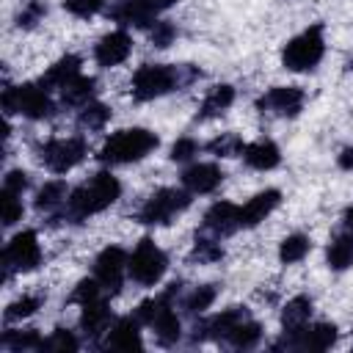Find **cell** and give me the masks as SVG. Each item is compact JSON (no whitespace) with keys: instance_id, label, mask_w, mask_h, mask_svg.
I'll return each instance as SVG.
<instances>
[{"instance_id":"cell-21","label":"cell","mask_w":353,"mask_h":353,"mask_svg":"<svg viewBox=\"0 0 353 353\" xmlns=\"http://www.w3.org/2000/svg\"><path fill=\"white\" fill-rule=\"evenodd\" d=\"M108 14L121 28H152L157 22V14L143 0H119L116 6H110Z\"/></svg>"},{"instance_id":"cell-25","label":"cell","mask_w":353,"mask_h":353,"mask_svg":"<svg viewBox=\"0 0 353 353\" xmlns=\"http://www.w3.org/2000/svg\"><path fill=\"white\" fill-rule=\"evenodd\" d=\"M325 262H328L331 270H347V268H353V229L339 232V234L328 243Z\"/></svg>"},{"instance_id":"cell-42","label":"cell","mask_w":353,"mask_h":353,"mask_svg":"<svg viewBox=\"0 0 353 353\" xmlns=\"http://www.w3.org/2000/svg\"><path fill=\"white\" fill-rule=\"evenodd\" d=\"M105 3H108V0H63V8H66L72 17L88 19V17H94L97 11H102Z\"/></svg>"},{"instance_id":"cell-1","label":"cell","mask_w":353,"mask_h":353,"mask_svg":"<svg viewBox=\"0 0 353 353\" xmlns=\"http://www.w3.org/2000/svg\"><path fill=\"white\" fill-rule=\"evenodd\" d=\"M121 196V182L110 174V171H99L91 179H85L83 185H77L66 204L55 212H50L52 223H83L88 215H97L102 210H108L110 204H116V199Z\"/></svg>"},{"instance_id":"cell-19","label":"cell","mask_w":353,"mask_h":353,"mask_svg":"<svg viewBox=\"0 0 353 353\" xmlns=\"http://www.w3.org/2000/svg\"><path fill=\"white\" fill-rule=\"evenodd\" d=\"M223 171L215 165V163H193L182 171V188L190 190L193 196H204V193H212L221 182H223Z\"/></svg>"},{"instance_id":"cell-15","label":"cell","mask_w":353,"mask_h":353,"mask_svg":"<svg viewBox=\"0 0 353 353\" xmlns=\"http://www.w3.org/2000/svg\"><path fill=\"white\" fill-rule=\"evenodd\" d=\"M248 317H251V314H248L245 306H229V309H223V312H218V314H212V317L196 323V325H193V334H190V342H204V339L223 342V339L229 336V331H232L237 323L248 320Z\"/></svg>"},{"instance_id":"cell-24","label":"cell","mask_w":353,"mask_h":353,"mask_svg":"<svg viewBox=\"0 0 353 353\" xmlns=\"http://www.w3.org/2000/svg\"><path fill=\"white\" fill-rule=\"evenodd\" d=\"M232 102H234V88H232V85H226V83L212 85V88L207 91V97L201 99V105H199L196 121H210V119L221 116L223 110L232 108Z\"/></svg>"},{"instance_id":"cell-41","label":"cell","mask_w":353,"mask_h":353,"mask_svg":"<svg viewBox=\"0 0 353 353\" xmlns=\"http://www.w3.org/2000/svg\"><path fill=\"white\" fill-rule=\"evenodd\" d=\"M149 39H152V44L154 47H168L174 39H176V28H174V22H168V19H157L152 28H149Z\"/></svg>"},{"instance_id":"cell-4","label":"cell","mask_w":353,"mask_h":353,"mask_svg":"<svg viewBox=\"0 0 353 353\" xmlns=\"http://www.w3.org/2000/svg\"><path fill=\"white\" fill-rule=\"evenodd\" d=\"M72 303H80V328L85 331V336L99 339L102 334H108V328L113 325V312L108 303V292L102 290V284L91 276L77 281L74 292L69 295Z\"/></svg>"},{"instance_id":"cell-38","label":"cell","mask_w":353,"mask_h":353,"mask_svg":"<svg viewBox=\"0 0 353 353\" xmlns=\"http://www.w3.org/2000/svg\"><path fill=\"white\" fill-rule=\"evenodd\" d=\"M0 204H3V226H14L17 221H22V193H14V190H6L0 193Z\"/></svg>"},{"instance_id":"cell-6","label":"cell","mask_w":353,"mask_h":353,"mask_svg":"<svg viewBox=\"0 0 353 353\" xmlns=\"http://www.w3.org/2000/svg\"><path fill=\"white\" fill-rule=\"evenodd\" d=\"M3 108H6V116L19 113L30 121H41V119H50L55 113V102L41 83L6 85L3 88Z\"/></svg>"},{"instance_id":"cell-35","label":"cell","mask_w":353,"mask_h":353,"mask_svg":"<svg viewBox=\"0 0 353 353\" xmlns=\"http://www.w3.org/2000/svg\"><path fill=\"white\" fill-rule=\"evenodd\" d=\"M243 149H245V143L237 132H221L218 138H212L207 143V152L215 157H243Z\"/></svg>"},{"instance_id":"cell-30","label":"cell","mask_w":353,"mask_h":353,"mask_svg":"<svg viewBox=\"0 0 353 353\" xmlns=\"http://www.w3.org/2000/svg\"><path fill=\"white\" fill-rule=\"evenodd\" d=\"M312 317V298L306 295H295L292 301H287V306L281 309V328L284 331H295L303 328Z\"/></svg>"},{"instance_id":"cell-11","label":"cell","mask_w":353,"mask_h":353,"mask_svg":"<svg viewBox=\"0 0 353 353\" xmlns=\"http://www.w3.org/2000/svg\"><path fill=\"white\" fill-rule=\"evenodd\" d=\"M41 262V248H39V237L33 229H22L17 232L8 245L3 248V276L8 279L11 273H28L36 270Z\"/></svg>"},{"instance_id":"cell-34","label":"cell","mask_w":353,"mask_h":353,"mask_svg":"<svg viewBox=\"0 0 353 353\" xmlns=\"http://www.w3.org/2000/svg\"><path fill=\"white\" fill-rule=\"evenodd\" d=\"M74 121H77L80 130H102L110 121V108L102 105V102H88L85 108H80Z\"/></svg>"},{"instance_id":"cell-22","label":"cell","mask_w":353,"mask_h":353,"mask_svg":"<svg viewBox=\"0 0 353 353\" xmlns=\"http://www.w3.org/2000/svg\"><path fill=\"white\" fill-rule=\"evenodd\" d=\"M80 66H83V61H80V55H72V52H66L63 58H58L44 74H41V85L47 88V91H61L63 85H69L77 74H83L80 72Z\"/></svg>"},{"instance_id":"cell-45","label":"cell","mask_w":353,"mask_h":353,"mask_svg":"<svg viewBox=\"0 0 353 353\" xmlns=\"http://www.w3.org/2000/svg\"><path fill=\"white\" fill-rule=\"evenodd\" d=\"M143 3H146V6H149V8L154 11V14H160V11H165V8H171V6L176 3V0H143Z\"/></svg>"},{"instance_id":"cell-26","label":"cell","mask_w":353,"mask_h":353,"mask_svg":"<svg viewBox=\"0 0 353 353\" xmlns=\"http://www.w3.org/2000/svg\"><path fill=\"white\" fill-rule=\"evenodd\" d=\"M97 80L94 77H85V74H77L69 85L61 88V105L63 108H85L88 102H94V88Z\"/></svg>"},{"instance_id":"cell-32","label":"cell","mask_w":353,"mask_h":353,"mask_svg":"<svg viewBox=\"0 0 353 353\" xmlns=\"http://www.w3.org/2000/svg\"><path fill=\"white\" fill-rule=\"evenodd\" d=\"M215 298H218V284H201V287H196V290L182 301V309H185V314L196 317V314H204V312L215 303Z\"/></svg>"},{"instance_id":"cell-8","label":"cell","mask_w":353,"mask_h":353,"mask_svg":"<svg viewBox=\"0 0 353 353\" xmlns=\"http://www.w3.org/2000/svg\"><path fill=\"white\" fill-rule=\"evenodd\" d=\"M190 201H193V193L185 188H160L141 204V210L135 212V221L143 226H165L179 212H185Z\"/></svg>"},{"instance_id":"cell-14","label":"cell","mask_w":353,"mask_h":353,"mask_svg":"<svg viewBox=\"0 0 353 353\" xmlns=\"http://www.w3.org/2000/svg\"><path fill=\"white\" fill-rule=\"evenodd\" d=\"M306 94L298 85H273L256 99V110L276 116V119H292L303 110Z\"/></svg>"},{"instance_id":"cell-20","label":"cell","mask_w":353,"mask_h":353,"mask_svg":"<svg viewBox=\"0 0 353 353\" xmlns=\"http://www.w3.org/2000/svg\"><path fill=\"white\" fill-rule=\"evenodd\" d=\"M279 204H281V193H279L276 188H268V190L251 196V199L240 207V229H251V226L262 223Z\"/></svg>"},{"instance_id":"cell-12","label":"cell","mask_w":353,"mask_h":353,"mask_svg":"<svg viewBox=\"0 0 353 353\" xmlns=\"http://www.w3.org/2000/svg\"><path fill=\"white\" fill-rule=\"evenodd\" d=\"M334 323H306L295 331H281V339L273 342V350H328L336 342Z\"/></svg>"},{"instance_id":"cell-3","label":"cell","mask_w":353,"mask_h":353,"mask_svg":"<svg viewBox=\"0 0 353 353\" xmlns=\"http://www.w3.org/2000/svg\"><path fill=\"white\" fill-rule=\"evenodd\" d=\"M179 290H182V281H171L160 295L141 301L138 309L132 312L141 325H146V328L154 331V339H157L163 347L176 345L179 336H182V320H179V314L174 312V309H176V306H174V298L179 295Z\"/></svg>"},{"instance_id":"cell-28","label":"cell","mask_w":353,"mask_h":353,"mask_svg":"<svg viewBox=\"0 0 353 353\" xmlns=\"http://www.w3.org/2000/svg\"><path fill=\"white\" fill-rule=\"evenodd\" d=\"M44 342V336L36 328H8L0 336V347L11 350V353H22V350H39Z\"/></svg>"},{"instance_id":"cell-46","label":"cell","mask_w":353,"mask_h":353,"mask_svg":"<svg viewBox=\"0 0 353 353\" xmlns=\"http://www.w3.org/2000/svg\"><path fill=\"white\" fill-rule=\"evenodd\" d=\"M342 223H345V229H353V204L342 212Z\"/></svg>"},{"instance_id":"cell-13","label":"cell","mask_w":353,"mask_h":353,"mask_svg":"<svg viewBox=\"0 0 353 353\" xmlns=\"http://www.w3.org/2000/svg\"><path fill=\"white\" fill-rule=\"evenodd\" d=\"M127 251L121 245H105L97 259H94V279L102 284V290L108 295H116L124 284V276H127Z\"/></svg>"},{"instance_id":"cell-36","label":"cell","mask_w":353,"mask_h":353,"mask_svg":"<svg viewBox=\"0 0 353 353\" xmlns=\"http://www.w3.org/2000/svg\"><path fill=\"white\" fill-rule=\"evenodd\" d=\"M80 347V339L69 331V328H55L44 342H41V353L47 350V353H74Z\"/></svg>"},{"instance_id":"cell-33","label":"cell","mask_w":353,"mask_h":353,"mask_svg":"<svg viewBox=\"0 0 353 353\" xmlns=\"http://www.w3.org/2000/svg\"><path fill=\"white\" fill-rule=\"evenodd\" d=\"M312 251V240L306 237V234H287L284 240H281V245H279V259L284 262V265H295V262H301L306 254Z\"/></svg>"},{"instance_id":"cell-29","label":"cell","mask_w":353,"mask_h":353,"mask_svg":"<svg viewBox=\"0 0 353 353\" xmlns=\"http://www.w3.org/2000/svg\"><path fill=\"white\" fill-rule=\"evenodd\" d=\"M259 339H262V325L248 317V320L237 323V325L229 331V336L223 339V345H229V347H234V350H251V347L259 345Z\"/></svg>"},{"instance_id":"cell-2","label":"cell","mask_w":353,"mask_h":353,"mask_svg":"<svg viewBox=\"0 0 353 353\" xmlns=\"http://www.w3.org/2000/svg\"><path fill=\"white\" fill-rule=\"evenodd\" d=\"M199 77H201V69L190 63H143L132 74L130 94L138 102H152L171 91L188 88Z\"/></svg>"},{"instance_id":"cell-10","label":"cell","mask_w":353,"mask_h":353,"mask_svg":"<svg viewBox=\"0 0 353 353\" xmlns=\"http://www.w3.org/2000/svg\"><path fill=\"white\" fill-rule=\"evenodd\" d=\"M39 163L52 171V174H66L74 165H80L88 154V143L80 135H69V138H50L47 143H41L36 149Z\"/></svg>"},{"instance_id":"cell-39","label":"cell","mask_w":353,"mask_h":353,"mask_svg":"<svg viewBox=\"0 0 353 353\" xmlns=\"http://www.w3.org/2000/svg\"><path fill=\"white\" fill-rule=\"evenodd\" d=\"M47 14V6L41 0H30L22 6V11L17 14V28H36Z\"/></svg>"},{"instance_id":"cell-16","label":"cell","mask_w":353,"mask_h":353,"mask_svg":"<svg viewBox=\"0 0 353 353\" xmlns=\"http://www.w3.org/2000/svg\"><path fill=\"white\" fill-rule=\"evenodd\" d=\"M132 52V36L119 28V30H110L105 33L97 44H94V61L102 66V69H110V66H119L130 58Z\"/></svg>"},{"instance_id":"cell-43","label":"cell","mask_w":353,"mask_h":353,"mask_svg":"<svg viewBox=\"0 0 353 353\" xmlns=\"http://www.w3.org/2000/svg\"><path fill=\"white\" fill-rule=\"evenodd\" d=\"M3 188L6 190H14V193H25L30 188V179H28V174L22 168H14V171H8L3 176Z\"/></svg>"},{"instance_id":"cell-27","label":"cell","mask_w":353,"mask_h":353,"mask_svg":"<svg viewBox=\"0 0 353 353\" xmlns=\"http://www.w3.org/2000/svg\"><path fill=\"white\" fill-rule=\"evenodd\" d=\"M69 188H66V182L63 179H50V182H44L41 188H39V193H36V210H41V212H55V210H61L63 204H66V199H69Z\"/></svg>"},{"instance_id":"cell-9","label":"cell","mask_w":353,"mask_h":353,"mask_svg":"<svg viewBox=\"0 0 353 353\" xmlns=\"http://www.w3.org/2000/svg\"><path fill=\"white\" fill-rule=\"evenodd\" d=\"M168 270V256L165 251L152 240V237H143L135 251L130 254V262H127V273L135 284L141 287H154Z\"/></svg>"},{"instance_id":"cell-18","label":"cell","mask_w":353,"mask_h":353,"mask_svg":"<svg viewBox=\"0 0 353 353\" xmlns=\"http://www.w3.org/2000/svg\"><path fill=\"white\" fill-rule=\"evenodd\" d=\"M141 328H143V325L138 323L135 314H127V317L113 320V325H110L108 334H105L102 350H141V347H143Z\"/></svg>"},{"instance_id":"cell-44","label":"cell","mask_w":353,"mask_h":353,"mask_svg":"<svg viewBox=\"0 0 353 353\" xmlns=\"http://www.w3.org/2000/svg\"><path fill=\"white\" fill-rule=\"evenodd\" d=\"M336 165L342 171H353V146H345L339 154H336Z\"/></svg>"},{"instance_id":"cell-5","label":"cell","mask_w":353,"mask_h":353,"mask_svg":"<svg viewBox=\"0 0 353 353\" xmlns=\"http://www.w3.org/2000/svg\"><path fill=\"white\" fill-rule=\"evenodd\" d=\"M157 146H160V138L152 130H146V127H127V130L113 132L102 143V149H99L97 157L105 165H127V163L143 160Z\"/></svg>"},{"instance_id":"cell-23","label":"cell","mask_w":353,"mask_h":353,"mask_svg":"<svg viewBox=\"0 0 353 353\" xmlns=\"http://www.w3.org/2000/svg\"><path fill=\"white\" fill-rule=\"evenodd\" d=\"M243 160H245V165L254 168V171H270V168H276V165L281 163V152H279V146H276L273 141L262 138V141L245 143Z\"/></svg>"},{"instance_id":"cell-40","label":"cell","mask_w":353,"mask_h":353,"mask_svg":"<svg viewBox=\"0 0 353 353\" xmlns=\"http://www.w3.org/2000/svg\"><path fill=\"white\" fill-rule=\"evenodd\" d=\"M199 149H201V143H199L196 138H188V135H185V138H176V141H174L168 157H171L174 163H188V160H193V157L199 154Z\"/></svg>"},{"instance_id":"cell-7","label":"cell","mask_w":353,"mask_h":353,"mask_svg":"<svg viewBox=\"0 0 353 353\" xmlns=\"http://www.w3.org/2000/svg\"><path fill=\"white\" fill-rule=\"evenodd\" d=\"M325 55V39H323V22L309 25L298 36H292L281 50V66L290 72H312Z\"/></svg>"},{"instance_id":"cell-37","label":"cell","mask_w":353,"mask_h":353,"mask_svg":"<svg viewBox=\"0 0 353 353\" xmlns=\"http://www.w3.org/2000/svg\"><path fill=\"white\" fill-rule=\"evenodd\" d=\"M41 303H44V295H22V298H17L14 303H8V306H6L3 317H6V323L25 320V317L36 314V309H39Z\"/></svg>"},{"instance_id":"cell-17","label":"cell","mask_w":353,"mask_h":353,"mask_svg":"<svg viewBox=\"0 0 353 353\" xmlns=\"http://www.w3.org/2000/svg\"><path fill=\"white\" fill-rule=\"evenodd\" d=\"M240 229V207L232 201H215L204 218H201V232L212 234V237H229Z\"/></svg>"},{"instance_id":"cell-31","label":"cell","mask_w":353,"mask_h":353,"mask_svg":"<svg viewBox=\"0 0 353 353\" xmlns=\"http://www.w3.org/2000/svg\"><path fill=\"white\" fill-rule=\"evenodd\" d=\"M218 259H223V245L218 243V237H207V232H196V243H193V251H190V262L210 265V262H218Z\"/></svg>"}]
</instances>
